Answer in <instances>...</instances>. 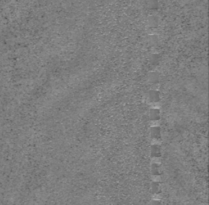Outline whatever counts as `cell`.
I'll use <instances>...</instances> for the list:
<instances>
[{
	"instance_id": "cell-1",
	"label": "cell",
	"mask_w": 209,
	"mask_h": 205,
	"mask_svg": "<svg viewBox=\"0 0 209 205\" xmlns=\"http://www.w3.org/2000/svg\"><path fill=\"white\" fill-rule=\"evenodd\" d=\"M160 198H161V196H160V195H157V194H156V195L153 196V200H155V201L160 200Z\"/></svg>"
}]
</instances>
